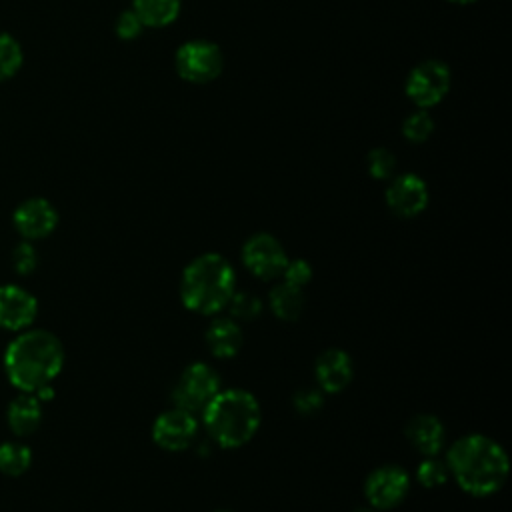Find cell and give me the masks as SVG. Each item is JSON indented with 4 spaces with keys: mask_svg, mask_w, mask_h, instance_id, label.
<instances>
[{
    "mask_svg": "<svg viewBox=\"0 0 512 512\" xmlns=\"http://www.w3.org/2000/svg\"><path fill=\"white\" fill-rule=\"evenodd\" d=\"M446 466L466 494L490 496L504 486L510 460L494 438L486 434H466L450 444Z\"/></svg>",
    "mask_w": 512,
    "mask_h": 512,
    "instance_id": "1",
    "label": "cell"
},
{
    "mask_svg": "<svg viewBox=\"0 0 512 512\" xmlns=\"http://www.w3.org/2000/svg\"><path fill=\"white\" fill-rule=\"evenodd\" d=\"M4 372L20 392H36L52 384L64 366L60 338L44 328H26L4 350Z\"/></svg>",
    "mask_w": 512,
    "mask_h": 512,
    "instance_id": "2",
    "label": "cell"
},
{
    "mask_svg": "<svg viewBox=\"0 0 512 512\" xmlns=\"http://www.w3.org/2000/svg\"><path fill=\"white\" fill-rule=\"evenodd\" d=\"M200 418L212 442L222 448H240L258 432L262 410L248 390L224 388L208 402Z\"/></svg>",
    "mask_w": 512,
    "mask_h": 512,
    "instance_id": "3",
    "label": "cell"
},
{
    "mask_svg": "<svg viewBox=\"0 0 512 512\" xmlns=\"http://www.w3.org/2000/svg\"><path fill=\"white\" fill-rule=\"evenodd\" d=\"M236 290V272L232 264L216 254L206 252L190 260L180 276V300L198 314L214 316L226 308Z\"/></svg>",
    "mask_w": 512,
    "mask_h": 512,
    "instance_id": "4",
    "label": "cell"
},
{
    "mask_svg": "<svg viewBox=\"0 0 512 512\" xmlns=\"http://www.w3.org/2000/svg\"><path fill=\"white\" fill-rule=\"evenodd\" d=\"M176 74L190 84H208L224 70V56L216 42L194 38L178 46L174 54Z\"/></svg>",
    "mask_w": 512,
    "mask_h": 512,
    "instance_id": "5",
    "label": "cell"
},
{
    "mask_svg": "<svg viewBox=\"0 0 512 512\" xmlns=\"http://www.w3.org/2000/svg\"><path fill=\"white\" fill-rule=\"evenodd\" d=\"M220 390L218 372L206 362H192L180 372L172 388V402L174 406L200 416Z\"/></svg>",
    "mask_w": 512,
    "mask_h": 512,
    "instance_id": "6",
    "label": "cell"
},
{
    "mask_svg": "<svg viewBox=\"0 0 512 512\" xmlns=\"http://www.w3.org/2000/svg\"><path fill=\"white\" fill-rule=\"evenodd\" d=\"M452 72L446 62L430 58L418 62L406 76L404 92L416 108H432L444 100L450 90Z\"/></svg>",
    "mask_w": 512,
    "mask_h": 512,
    "instance_id": "7",
    "label": "cell"
},
{
    "mask_svg": "<svg viewBox=\"0 0 512 512\" xmlns=\"http://www.w3.org/2000/svg\"><path fill=\"white\" fill-rule=\"evenodd\" d=\"M244 268L260 278V280H274L280 278L288 256L280 240L268 232H256L242 244L240 252Z\"/></svg>",
    "mask_w": 512,
    "mask_h": 512,
    "instance_id": "8",
    "label": "cell"
},
{
    "mask_svg": "<svg viewBox=\"0 0 512 512\" xmlns=\"http://www.w3.org/2000/svg\"><path fill=\"white\" fill-rule=\"evenodd\" d=\"M410 492V474L396 464L374 468L364 482V496L372 510L396 508Z\"/></svg>",
    "mask_w": 512,
    "mask_h": 512,
    "instance_id": "9",
    "label": "cell"
},
{
    "mask_svg": "<svg viewBox=\"0 0 512 512\" xmlns=\"http://www.w3.org/2000/svg\"><path fill=\"white\" fill-rule=\"evenodd\" d=\"M198 436V416L172 406L156 416L152 424V440L168 452H180L194 444Z\"/></svg>",
    "mask_w": 512,
    "mask_h": 512,
    "instance_id": "10",
    "label": "cell"
},
{
    "mask_svg": "<svg viewBox=\"0 0 512 512\" xmlns=\"http://www.w3.org/2000/svg\"><path fill=\"white\" fill-rule=\"evenodd\" d=\"M384 198L396 216L414 218L428 206V186L418 174L404 172L390 178Z\"/></svg>",
    "mask_w": 512,
    "mask_h": 512,
    "instance_id": "11",
    "label": "cell"
},
{
    "mask_svg": "<svg viewBox=\"0 0 512 512\" xmlns=\"http://www.w3.org/2000/svg\"><path fill=\"white\" fill-rule=\"evenodd\" d=\"M12 224L24 240H40L54 232L58 224V212L50 200L34 196L16 206Z\"/></svg>",
    "mask_w": 512,
    "mask_h": 512,
    "instance_id": "12",
    "label": "cell"
},
{
    "mask_svg": "<svg viewBox=\"0 0 512 512\" xmlns=\"http://www.w3.org/2000/svg\"><path fill=\"white\" fill-rule=\"evenodd\" d=\"M38 314V302L30 290L18 284L0 286V328L22 332L30 328Z\"/></svg>",
    "mask_w": 512,
    "mask_h": 512,
    "instance_id": "13",
    "label": "cell"
},
{
    "mask_svg": "<svg viewBox=\"0 0 512 512\" xmlns=\"http://www.w3.org/2000/svg\"><path fill=\"white\" fill-rule=\"evenodd\" d=\"M314 376L322 392L338 394L352 382V376H354L352 358L348 356V352L340 348H328L316 358Z\"/></svg>",
    "mask_w": 512,
    "mask_h": 512,
    "instance_id": "14",
    "label": "cell"
},
{
    "mask_svg": "<svg viewBox=\"0 0 512 512\" xmlns=\"http://www.w3.org/2000/svg\"><path fill=\"white\" fill-rule=\"evenodd\" d=\"M406 440L422 456H438L446 444V430L438 416L416 414L408 420L404 428Z\"/></svg>",
    "mask_w": 512,
    "mask_h": 512,
    "instance_id": "15",
    "label": "cell"
},
{
    "mask_svg": "<svg viewBox=\"0 0 512 512\" xmlns=\"http://www.w3.org/2000/svg\"><path fill=\"white\" fill-rule=\"evenodd\" d=\"M204 340H206L210 354L224 360V358H232L240 352L244 336H242L238 320H234L232 316H216L208 324Z\"/></svg>",
    "mask_w": 512,
    "mask_h": 512,
    "instance_id": "16",
    "label": "cell"
},
{
    "mask_svg": "<svg viewBox=\"0 0 512 512\" xmlns=\"http://www.w3.org/2000/svg\"><path fill=\"white\" fill-rule=\"evenodd\" d=\"M6 422L20 438L34 434L42 422V402L32 392H20L6 408Z\"/></svg>",
    "mask_w": 512,
    "mask_h": 512,
    "instance_id": "17",
    "label": "cell"
},
{
    "mask_svg": "<svg viewBox=\"0 0 512 512\" xmlns=\"http://www.w3.org/2000/svg\"><path fill=\"white\" fill-rule=\"evenodd\" d=\"M182 8V0H134L132 10L144 28L170 26Z\"/></svg>",
    "mask_w": 512,
    "mask_h": 512,
    "instance_id": "18",
    "label": "cell"
},
{
    "mask_svg": "<svg viewBox=\"0 0 512 512\" xmlns=\"http://www.w3.org/2000/svg\"><path fill=\"white\" fill-rule=\"evenodd\" d=\"M268 304H270V310L274 312L276 318L292 322V320L300 318V314L304 310L302 288L292 286V284L282 280V282L274 284V288L270 290Z\"/></svg>",
    "mask_w": 512,
    "mask_h": 512,
    "instance_id": "19",
    "label": "cell"
},
{
    "mask_svg": "<svg viewBox=\"0 0 512 512\" xmlns=\"http://www.w3.org/2000/svg\"><path fill=\"white\" fill-rule=\"evenodd\" d=\"M32 464V450L24 442L8 440L0 444V472L6 476H22Z\"/></svg>",
    "mask_w": 512,
    "mask_h": 512,
    "instance_id": "20",
    "label": "cell"
},
{
    "mask_svg": "<svg viewBox=\"0 0 512 512\" xmlns=\"http://www.w3.org/2000/svg\"><path fill=\"white\" fill-rule=\"evenodd\" d=\"M432 132H434V118L424 108H416L402 122V134L412 144L426 142L432 136Z\"/></svg>",
    "mask_w": 512,
    "mask_h": 512,
    "instance_id": "21",
    "label": "cell"
},
{
    "mask_svg": "<svg viewBox=\"0 0 512 512\" xmlns=\"http://www.w3.org/2000/svg\"><path fill=\"white\" fill-rule=\"evenodd\" d=\"M24 54L20 42L8 32H0V82L12 78L22 66Z\"/></svg>",
    "mask_w": 512,
    "mask_h": 512,
    "instance_id": "22",
    "label": "cell"
},
{
    "mask_svg": "<svg viewBox=\"0 0 512 512\" xmlns=\"http://www.w3.org/2000/svg\"><path fill=\"white\" fill-rule=\"evenodd\" d=\"M226 308L234 320H254L262 314V300L248 290H234Z\"/></svg>",
    "mask_w": 512,
    "mask_h": 512,
    "instance_id": "23",
    "label": "cell"
},
{
    "mask_svg": "<svg viewBox=\"0 0 512 512\" xmlns=\"http://www.w3.org/2000/svg\"><path fill=\"white\" fill-rule=\"evenodd\" d=\"M366 168L374 180H390L396 174V156L388 148H372L366 154Z\"/></svg>",
    "mask_w": 512,
    "mask_h": 512,
    "instance_id": "24",
    "label": "cell"
},
{
    "mask_svg": "<svg viewBox=\"0 0 512 512\" xmlns=\"http://www.w3.org/2000/svg\"><path fill=\"white\" fill-rule=\"evenodd\" d=\"M450 472L446 466V460H440L436 456H424V460L416 468V478L424 488H438L448 480Z\"/></svg>",
    "mask_w": 512,
    "mask_h": 512,
    "instance_id": "25",
    "label": "cell"
},
{
    "mask_svg": "<svg viewBox=\"0 0 512 512\" xmlns=\"http://www.w3.org/2000/svg\"><path fill=\"white\" fill-rule=\"evenodd\" d=\"M10 260H12V268H14L16 274L28 276L38 268L40 256H38V250L34 248V244L30 240H22L14 246V250L10 254Z\"/></svg>",
    "mask_w": 512,
    "mask_h": 512,
    "instance_id": "26",
    "label": "cell"
},
{
    "mask_svg": "<svg viewBox=\"0 0 512 512\" xmlns=\"http://www.w3.org/2000/svg\"><path fill=\"white\" fill-rule=\"evenodd\" d=\"M292 404L298 414L312 416L322 410L324 406V392L320 388H300L292 396Z\"/></svg>",
    "mask_w": 512,
    "mask_h": 512,
    "instance_id": "27",
    "label": "cell"
},
{
    "mask_svg": "<svg viewBox=\"0 0 512 512\" xmlns=\"http://www.w3.org/2000/svg\"><path fill=\"white\" fill-rule=\"evenodd\" d=\"M312 266L308 260H302V258H294L286 262L280 278L292 286H298V288H304L310 280H312Z\"/></svg>",
    "mask_w": 512,
    "mask_h": 512,
    "instance_id": "28",
    "label": "cell"
},
{
    "mask_svg": "<svg viewBox=\"0 0 512 512\" xmlns=\"http://www.w3.org/2000/svg\"><path fill=\"white\" fill-rule=\"evenodd\" d=\"M142 30H144V26L132 8L122 10L114 22V32L120 40H134L142 34Z\"/></svg>",
    "mask_w": 512,
    "mask_h": 512,
    "instance_id": "29",
    "label": "cell"
},
{
    "mask_svg": "<svg viewBox=\"0 0 512 512\" xmlns=\"http://www.w3.org/2000/svg\"><path fill=\"white\" fill-rule=\"evenodd\" d=\"M446 2L458 4V6H466V4H474V2H478V0H446Z\"/></svg>",
    "mask_w": 512,
    "mask_h": 512,
    "instance_id": "30",
    "label": "cell"
},
{
    "mask_svg": "<svg viewBox=\"0 0 512 512\" xmlns=\"http://www.w3.org/2000/svg\"><path fill=\"white\" fill-rule=\"evenodd\" d=\"M216 512H230V510H216Z\"/></svg>",
    "mask_w": 512,
    "mask_h": 512,
    "instance_id": "31",
    "label": "cell"
}]
</instances>
